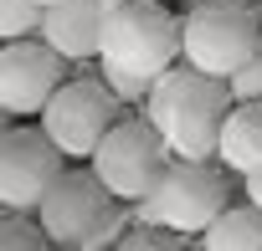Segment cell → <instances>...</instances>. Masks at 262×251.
<instances>
[{
	"mask_svg": "<svg viewBox=\"0 0 262 251\" xmlns=\"http://www.w3.org/2000/svg\"><path fill=\"white\" fill-rule=\"evenodd\" d=\"M262 16L247 0H206L180 16V57L211 77H231L257 57Z\"/></svg>",
	"mask_w": 262,
	"mask_h": 251,
	"instance_id": "cell-4",
	"label": "cell"
},
{
	"mask_svg": "<svg viewBox=\"0 0 262 251\" xmlns=\"http://www.w3.org/2000/svg\"><path fill=\"white\" fill-rule=\"evenodd\" d=\"M195 241L206 251H262V210L252 200L247 205H226Z\"/></svg>",
	"mask_w": 262,
	"mask_h": 251,
	"instance_id": "cell-12",
	"label": "cell"
},
{
	"mask_svg": "<svg viewBox=\"0 0 262 251\" xmlns=\"http://www.w3.org/2000/svg\"><path fill=\"white\" fill-rule=\"evenodd\" d=\"M190 236H180V231H170V225H155V220H128V231L118 236V251H175V246H185Z\"/></svg>",
	"mask_w": 262,
	"mask_h": 251,
	"instance_id": "cell-14",
	"label": "cell"
},
{
	"mask_svg": "<svg viewBox=\"0 0 262 251\" xmlns=\"http://www.w3.org/2000/svg\"><path fill=\"white\" fill-rule=\"evenodd\" d=\"M67 82V57L41 36L0 41V108L11 118H41L47 97Z\"/></svg>",
	"mask_w": 262,
	"mask_h": 251,
	"instance_id": "cell-8",
	"label": "cell"
},
{
	"mask_svg": "<svg viewBox=\"0 0 262 251\" xmlns=\"http://www.w3.org/2000/svg\"><path fill=\"white\" fill-rule=\"evenodd\" d=\"M231 113V87L226 77H211L190 67L185 57L170 62L144 97V118L160 129L165 149L175 159H216V134Z\"/></svg>",
	"mask_w": 262,
	"mask_h": 251,
	"instance_id": "cell-1",
	"label": "cell"
},
{
	"mask_svg": "<svg viewBox=\"0 0 262 251\" xmlns=\"http://www.w3.org/2000/svg\"><path fill=\"white\" fill-rule=\"evenodd\" d=\"M231 169L216 159H175L170 154V164H165V174H160V185L144 195V200H134V215L139 220H155V225H170V231H180V236H201L226 205H231V180H226Z\"/></svg>",
	"mask_w": 262,
	"mask_h": 251,
	"instance_id": "cell-3",
	"label": "cell"
},
{
	"mask_svg": "<svg viewBox=\"0 0 262 251\" xmlns=\"http://www.w3.org/2000/svg\"><path fill=\"white\" fill-rule=\"evenodd\" d=\"M165 164H170V149H165L160 129L144 118V108L139 113H123L113 129L103 134V144L93 149V174L118 200H144L160 185Z\"/></svg>",
	"mask_w": 262,
	"mask_h": 251,
	"instance_id": "cell-7",
	"label": "cell"
},
{
	"mask_svg": "<svg viewBox=\"0 0 262 251\" xmlns=\"http://www.w3.org/2000/svg\"><path fill=\"white\" fill-rule=\"evenodd\" d=\"M242 190H247V200L262 210V169H252V174H242Z\"/></svg>",
	"mask_w": 262,
	"mask_h": 251,
	"instance_id": "cell-18",
	"label": "cell"
},
{
	"mask_svg": "<svg viewBox=\"0 0 262 251\" xmlns=\"http://www.w3.org/2000/svg\"><path fill=\"white\" fill-rule=\"evenodd\" d=\"M113 6H123V0H103V11H113Z\"/></svg>",
	"mask_w": 262,
	"mask_h": 251,
	"instance_id": "cell-21",
	"label": "cell"
},
{
	"mask_svg": "<svg viewBox=\"0 0 262 251\" xmlns=\"http://www.w3.org/2000/svg\"><path fill=\"white\" fill-rule=\"evenodd\" d=\"M98 57L139 72V77H160L170 62H180V16L165 11L160 0H123L103 16Z\"/></svg>",
	"mask_w": 262,
	"mask_h": 251,
	"instance_id": "cell-6",
	"label": "cell"
},
{
	"mask_svg": "<svg viewBox=\"0 0 262 251\" xmlns=\"http://www.w3.org/2000/svg\"><path fill=\"white\" fill-rule=\"evenodd\" d=\"M36 220L52 246L98 251V246H118V236L134 220V200H118L93 169H62L41 195Z\"/></svg>",
	"mask_w": 262,
	"mask_h": 251,
	"instance_id": "cell-2",
	"label": "cell"
},
{
	"mask_svg": "<svg viewBox=\"0 0 262 251\" xmlns=\"http://www.w3.org/2000/svg\"><path fill=\"white\" fill-rule=\"evenodd\" d=\"M257 57H262V41H257Z\"/></svg>",
	"mask_w": 262,
	"mask_h": 251,
	"instance_id": "cell-24",
	"label": "cell"
},
{
	"mask_svg": "<svg viewBox=\"0 0 262 251\" xmlns=\"http://www.w3.org/2000/svg\"><path fill=\"white\" fill-rule=\"evenodd\" d=\"M123 113H139V108H123L98 72H72V77L47 97L41 129H47V139H52L67 159H93V149L103 144V134L113 129Z\"/></svg>",
	"mask_w": 262,
	"mask_h": 251,
	"instance_id": "cell-5",
	"label": "cell"
},
{
	"mask_svg": "<svg viewBox=\"0 0 262 251\" xmlns=\"http://www.w3.org/2000/svg\"><path fill=\"white\" fill-rule=\"evenodd\" d=\"M62 169L67 154L47 139V129H11L0 139V210H36Z\"/></svg>",
	"mask_w": 262,
	"mask_h": 251,
	"instance_id": "cell-9",
	"label": "cell"
},
{
	"mask_svg": "<svg viewBox=\"0 0 262 251\" xmlns=\"http://www.w3.org/2000/svg\"><path fill=\"white\" fill-rule=\"evenodd\" d=\"M180 6H185V11H190V6H206V0H180Z\"/></svg>",
	"mask_w": 262,
	"mask_h": 251,
	"instance_id": "cell-20",
	"label": "cell"
},
{
	"mask_svg": "<svg viewBox=\"0 0 262 251\" xmlns=\"http://www.w3.org/2000/svg\"><path fill=\"white\" fill-rule=\"evenodd\" d=\"M52 246L36 210H0V251H41Z\"/></svg>",
	"mask_w": 262,
	"mask_h": 251,
	"instance_id": "cell-13",
	"label": "cell"
},
{
	"mask_svg": "<svg viewBox=\"0 0 262 251\" xmlns=\"http://www.w3.org/2000/svg\"><path fill=\"white\" fill-rule=\"evenodd\" d=\"M247 6H252V11H257V16H262V0H247Z\"/></svg>",
	"mask_w": 262,
	"mask_h": 251,
	"instance_id": "cell-22",
	"label": "cell"
},
{
	"mask_svg": "<svg viewBox=\"0 0 262 251\" xmlns=\"http://www.w3.org/2000/svg\"><path fill=\"white\" fill-rule=\"evenodd\" d=\"M226 87H231V103H262V57H252L247 67H236L226 77Z\"/></svg>",
	"mask_w": 262,
	"mask_h": 251,
	"instance_id": "cell-17",
	"label": "cell"
},
{
	"mask_svg": "<svg viewBox=\"0 0 262 251\" xmlns=\"http://www.w3.org/2000/svg\"><path fill=\"white\" fill-rule=\"evenodd\" d=\"M216 159L231 174L262 169V103H231L221 134H216Z\"/></svg>",
	"mask_w": 262,
	"mask_h": 251,
	"instance_id": "cell-11",
	"label": "cell"
},
{
	"mask_svg": "<svg viewBox=\"0 0 262 251\" xmlns=\"http://www.w3.org/2000/svg\"><path fill=\"white\" fill-rule=\"evenodd\" d=\"M103 0H57L41 11V41L52 52H62L67 62H88L103 46Z\"/></svg>",
	"mask_w": 262,
	"mask_h": 251,
	"instance_id": "cell-10",
	"label": "cell"
},
{
	"mask_svg": "<svg viewBox=\"0 0 262 251\" xmlns=\"http://www.w3.org/2000/svg\"><path fill=\"white\" fill-rule=\"evenodd\" d=\"M41 6H57V0H41Z\"/></svg>",
	"mask_w": 262,
	"mask_h": 251,
	"instance_id": "cell-23",
	"label": "cell"
},
{
	"mask_svg": "<svg viewBox=\"0 0 262 251\" xmlns=\"http://www.w3.org/2000/svg\"><path fill=\"white\" fill-rule=\"evenodd\" d=\"M98 77L108 82V92H113L123 108H144V97H149V82H155V77H139V72H128V67L108 62V57H98Z\"/></svg>",
	"mask_w": 262,
	"mask_h": 251,
	"instance_id": "cell-15",
	"label": "cell"
},
{
	"mask_svg": "<svg viewBox=\"0 0 262 251\" xmlns=\"http://www.w3.org/2000/svg\"><path fill=\"white\" fill-rule=\"evenodd\" d=\"M6 134H11V113L0 108V139H6Z\"/></svg>",
	"mask_w": 262,
	"mask_h": 251,
	"instance_id": "cell-19",
	"label": "cell"
},
{
	"mask_svg": "<svg viewBox=\"0 0 262 251\" xmlns=\"http://www.w3.org/2000/svg\"><path fill=\"white\" fill-rule=\"evenodd\" d=\"M41 0H0V41H21L41 31Z\"/></svg>",
	"mask_w": 262,
	"mask_h": 251,
	"instance_id": "cell-16",
	"label": "cell"
}]
</instances>
